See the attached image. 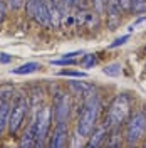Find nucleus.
<instances>
[{
  "mask_svg": "<svg viewBox=\"0 0 146 148\" xmlns=\"http://www.w3.org/2000/svg\"><path fill=\"white\" fill-rule=\"evenodd\" d=\"M77 113L79 116L76 121V133L81 138H87L92 128L99 123L101 114H102V103H101L99 94L92 92L87 98H84Z\"/></svg>",
  "mask_w": 146,
  "mask_h": 148,
  "instance_id": "nucleus-1",
  "label": "nucleus"
},
{
  "mask_svg": "<svg viewBox=\"0 0 146 148\" xmlns=\"http://www.w3.org/2000/svg\"><path fill=\"white\" fill-rule=\"evenodd\" d=\"M131 113H133V98L128 92H119L111 99L108 110L104 111L99 121L108 130L114 126H123Z\"/></svg>",
  "mask_w": 146,
  "mask_h": 148,
  "instance_id": "nucleus-2",
  "label": "nucleus"
},
{
  "mask_svg": "<svg viewBox=\"0 0 146 148\" xmlns=\"http://www.w3.org/2000/svg\"><path fill=\"white\" fill-rule=\"evenodd\" d=\"M146 136V108L133 110L126 123L123 125V138L128 147L139 145Z\"/></svg>",
  "mask_w": 146,
  "mask_h": 148,
  "instance_id": "nucleus-3",
  "label": "nucleus"
},
{
  "mask_svg": "<svg viewBox=\"0 0 146 148\" xmlns=\"http://www.w3.org/2000/svg\"><path fill=\"white\" fill-rule=\"evenodd\" d=\"M29 110H30V103H29V96L18 92L12 96V104H10V114H9V125H7V131L9 136L15 138L18 131L24 126V121L27 118Z\"/></svg>",
  "mask_w": 146,
  "mask_h": 148,
  "instance_id": "nucleus-4",
  "label": "nucleus"
},
{
  "mask_svg": "<svg viewBox=\"0 0 146 148\" xmlns=\"http://www.w3.org/2000/svg\"><path fill=\"white\" fill-rule=\"evenodd\" d=\"M24 9H25V15L32 20H35L39 25L52 27L47 0H24Z\"/></svg>",
  "mask_w": 146,
  "mask_h": 148,
  "instance_id": "nucleus-5",
  "label": "nucleus"
},
{
  "mask_svg": "<svg viewBox=\"0 0 146 148\" xmlns=\"http://www.w3.org/2000/svg\"><path fill=\"white\" fill-rule=\"evenodd\" d=\"M35 120H37V140H35V148L39 147H46L50 130H52V108L50 106H42L40 110L35 113Z\"/></svg>",
  "mask_w": 146,
  "mask_h": 148,
  "instance_id": "nucleus-6",
  "label": "nucleus"
},
{
  "mask_svg": "<svg viewBox=\"0 0 146 148\" xmlns=\"http://www.w3.org/2000/svg\"><path fill=\"white\" fill-rule=\"evenodd\" d=\"M71 110H72V103H71L69 92L62 91V89H55L54 96H52V116H54V120L69 121Z\"/></svg>",
  "mask_w": 146,
  "mask_h": 148,
  "instance_id": "nucleus-7",
  "label": "nucleus"
},
{
  "mask_svg": "<svg viewBox=\"0 0 146 148\" xmlns=\"http://www.w3.org/2000/svg\"><path fill=\"white\" fill-rule=\"evenodd\" d=\"M69 145V123L67 121H55L50 130L49 141L46 147L49 148H64Z\"/></svg>",
  "mask_w": 146,
  "mask_h": 148,
  "instance_id": "nucleus-8",
  "label": "nucleus"
},
{
  "mask_svg": "<svg viewBox=\"0 0 146 148\" xmlns=\"http://www.w3.org/2000/svg\"><path fill=\"white\" fill-rule=\"evenodd\" d=\"M106 15H108V29L116 30L121 24V17H123L118 0H106Z\"/></svg>",
  "mask_w": 146,
  "mask_h": 148,
  "instance_id": "nucleus-9",
  "label": "nucleus"
},
{
  "mask_svg": "<svg viewBox=\"0 0 146 148\" xmlns=\"http://www.w3.org/2000/svg\"><path fill=\"white\" fill-rule=\"evenodd\" d=\"M108 131L109 130L106 128L102 123H98L92 131L89 133V136H87V143H86V147L87 148H98V147H102V143H104V140L108 136Z\"/></svg>",
  "mask_w": 146,
  "mask_h": 148,
  "instance_id": "nucleus-10",
  "label": "nucleus"
},
{
  "mask_svg": "<svg viewBox=\"0 0 146 148\" xmlns=\"http://www.w3.org/2000/svg\"><path fill=\"white\" fill-rule=\"evenodd\" d=\"M35 140H37V120L35 116L29 121V125L24 128V133L20 136V141L18 145L22 148H30V147H35Z\"/></svg>",
  "mask_w": 146,
  "mask_h": 148,
  "instance_id": "nucleus-11",
  "label": "nucleus"
},
{
  "mask_svg": "<svg viewBox=\"0 0 146 148\" xmlns=\"http://www.w3.org/2000/svg\"><path fill=\"white\" fill-rule=\"evenodd\" d=\"M123 143H124V138H123V126H114V128H109L108 136L104 140L102 147L119 148V147H123Z\"/></svg>",
  "mask_w": 146,
  "mask_h": 148,
  "instance_id": "nucleus-12",
  "label": "nucleus"
},
{
  "mask_svg": "<svg viewBox=\"0 0 146 148\" xmlns=\"http://www.w3.org/2000/svg\"><path fill=\"white\" fill-rule=\"evenodd\" d=\"M10 104H12V98H0V136L5 133L9 125Z\"/></svg>",
  "mask_w": 146,
  "mask_h": 148,
  "instance_id": "nucleus-13",
  "label": "nucleus"
},
{
  "mask_svg": "<svg viewBox=\"0 0 146 148\" xmlns=\"http://www.w3.org/2000/svg\"><path fill=\"white\" fill-rule=\"evenodd\" d=\"M69 88H71V89L77 94V96H81L82 99H84V98H87L89 94H92V92H94V88H92L91 84L79 83V81H72V83H69Z\"/></svg>",
  "mask_w": 146,
  "mask_h": 148,
  "instance_id": "nucleus-14",
  "label": "nucleus"
},
{
  "mask_svg": "<svg viewBox=\"0 0 146 148\" xmlns=\"http://www.w3.org/2000/svg\"><path fill=\"white\" fill-rule=\"evenodd\" d=\"M37 69H40V64H39V62H25V64L18 66V67H15V69H12L10 73L17 74V76H25V74L35 73Z\"/></svg>",
  "mask_w": 146,
  "mask_h": 148,
  "instance_id": "nucleus-15",
  "label": "nucleus"
},
{
  "mask_svg": "<svg viewBox=\"0 0 146 148\" xmlns=\"http://www.w3.org/2000/svg\"><path fill=\"white\" fill-rule=\"evenodd\" d=\"M102 73L106 74V76H111V77H118L119 74H121V64H118V62H113V64L104 66Z\"/></svg>",
  "mask_w": 146,
  "mask_h": 148,
  "instance_id": "nucleus-16",
  "label": "nucleus"
},
{
  "mask_svg": "<svg viewBox=\"0 0 146 148\" xmlns=\"http://www.w3.org/2000/svg\"><path fill=\"white\" fill-rule=\"evenodd\" d=\"M145 10H146V0H131L129 12H133V14H143Z\"/></svg>",
  "mask_w": 146,
  "mask_h": 148,
  "instance_id": "nucleus-17",
  "label": "nucleus"
},
{
  "mask_svg": "<svg viewBox=\"0 0 146 148\" xmlns=\"http://www.w3.org/2000/svg\"><path fill=\"white\" fill-rule=\"evenodd\" d=\"M50 64H54V66H76L77 61H76V57H61V59H52Z\"/></svg>",
  "mask_w": 146,
  "mask_h": 148,
  "instance_id": "nucleus-18",
  "label": "nucleus"
},
{
  "mask_svg": "<svg viewBox=\"0 0 146 148\" xmlns=\"http://www.w3.org/2000/svg\"><path fill=\"white\" fill-rule=\"evenodd\" d=\"M57 74L59 76H69V77H87V74L84 71H72V69H62Z\"/></svg>",
  "mask_w": 146,
  "mask_h": 148,
  "instance_id": "nucleus-19",
  "label": "nucleus"
},
{
  "mask_svg": "<svg viewBox=\"0 0 146 148\" xmlns=\"http://www.w3.org/2000/svg\"><path fill=\"white\" fill-rule=\"evenodd\" d=\"M81 64L84 67H92V66L98 64V57H96V54H86L81 59Z\"/></svg>",
  "mask_w": 146,
  "mask_h": 148,
  "instance_id": "nucleus-20",
  "label": "nucleus"
},
{
  "mask_svg": "<svg viewBox=\"0 0 146 148\" xmlns=\"http://www.w3.org/2000/svg\"><path fill=\"white\" fill-rule=\"evenodd\" d=\"M128 40H129V36H121V37H118L114 42H111L109 46H108V49H116V47L123 46V44H126Z\"/></svg>",
  "mask_w": 146,
  "mask_h": 148,
  "instance_id": "nucleus-21",
  "label": "nucleus"
},
{
  "mask_svg": "<svg viewBox=\"0 0 146 148\" xmlns=\"http://www.w3.org/2000/svg\"><path fill=\"white\" fill-rule=\"evenodd\" d=\"M7 2V7L12 10H18L24 7V0H5Z\"/></svg>",
  "mask_w": 146,
  "mask_h": 148,
  "instance_id": "nucleus-22",
  "label": "nucleus"
},
{
  "mask_svg": "<svg viewBox=\"0 0 146 148\" xmlns=\"http://www.w3.org/2000/svg\"><path fill=\"white\" fill-rule=\"evenodd\" d=\"M118 3H119L121 12H123V14H128L129 9H131V0H118Z\"/></svg>",
  "mask_w": 146,
  "mask_h": 148,
  "instance_id": "nucleus-23",
  "label": "nucleus"
},
{
  "mask_svg": "<svg viewBox=\"0 0 146 148\" xmlns=\"http://www.w3.org/2000/svg\"><path fill=\"white\" fill-rule=\"evenodd\" d=\"M5 17H7V2L0 0V24L5 20Z\"/></svg>",
  "mask_w": 146,
  "mask_h": 148,
  "instance_id": "nucleus-24",
  "label": "nucleus"
},
{
  "mask_svg": "<svg viewBox=\"0 0 146 148\" xmlns=\"http://www.w3.org/2000/svg\"><path fill=\"white\" fill-rule=\"evenodd\" d=\"M12 59H14V57H12L10 54H7V52H0V62H2V64H10Z\"/></svg>",
  "mask_w": 146,
  "mask_h": 148,
  "instance_id": "nucleus-25",
  "label": "nucleus"
},
{
  "mask_svg": "<svg viewBox=\"0 0 146 148\" xmlns=\"http://www.w3.org/2000/svg\"><path fill=\"white\" fill-rule=\"evenodd\" d=\"M145 20H146V15H141V17H138L136 20H134V22L129 25V30H134V27H136V25H139L141 22H145Z\"/></svg>",
  "mask_w": 146,
  "mask_h": 148,
  "instance_id": "nucleus-26",
  "label": "nucleus"
},
{
  "mask_svg": "<svg viewBox=\"0 0 146 148\" xmlns=\"http://www.w3.org/2000/svg\"><path fill=\"white\" fill-rule=\"evenodd\" d=\"M145 138H146V136H145ZM143 147H145V148H146V140H145V141H143Z\"/></svg>",
  "mask_w": 146,
  "mask_h": 148,
  "instance_id": "nucleus-27",
  "label": "nucleus"
},
{
  "mask_svg": "<svg viewBox=\"0 0 146 148\" xmlns=\"http://www.w3.org/2000/svg\"><path fill=\"white\" fill-rule=\"evenodd\" d=\"M143 52H145V54H146V46H145V49H143Z\"/></svg>",
  "mask_w": 146,
  "mask_h": 148,
  "instance_id": "nucleus-28",
  "label": "nucleus"
},
{
  "mask_svg": "<svg viewBox=\"0 0 146 148\" xmlns=\"http://www.w3.org/2000/svg\"><path fill=\"white\" fill-rule=\"evenodd\" d=\"M145 71H146V64H145Z\"/></svg>",
  "mask_w": 146,
  "mask_h": 148,
  "instance_id": "nucleus-29",
  "label": "nucleus"
}]
</instances>
